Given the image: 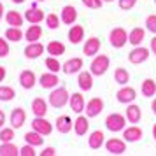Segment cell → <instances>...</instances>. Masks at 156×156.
Segmentation results:
<instances>
[{
	"label": "cell",
	"mask_w": 156,
	"mask_h": 156,
	"mask_svg": "<svg viewBox=\"0 0 156 156\" xmlns=\"http://www.w3.org/2000/svg\"><path fill=\"white\" fill-rule=\"evenodd\" d=\"M25 121H27V112L23 111L21 107L12 109V112H11V125H12V128H14V130L21 128L23 125H25Z\"/></svg>",
	"instance_id": "obj_20"
},
{
	"label": "cell",
	"mask_w": 156,
	"mask_h": 156,
	"mask_svg": "<svg viewBox=\"0 0 156 156\" xmlns=\"http://www.w3.org/2000/svg\"><path fill=\"white\" fill-rule=\"evenodd\" d=\"M83 4L88 9H100L102 4H104V0H83Z\"/></svg>",
	"instance_id": "obj_44"
},
{
	"label": "cell",
	"mask_w": 156,
	"mask_h": 156,
	"mask_svg": "<svg viewBox=\"0 0 156 156\" xmlns=\"http://www.w3.org/2000/svg\"><path fill=\"white\" fill-rule=\"evenodd\" d=\"M23 21H25V16H21V12H18V11L5 12V23L9 27H21Z\"/></svg>",
	"instance_id": "obj_30"
},
{
	"label": "cell",
	"mask_w": 156,
	"mask_h": 156,
	"mask_svg": "<svg viewBox=\"0 0 156 156\" xmlns=\"http://www.w3.org/2000/svg\"><path fill=\"white\" fill-rule=\"evenodd\" d=\"M125 116H126V121H130L132 125H137L139 121L142 119V109L137 104H128L126 111H125Z\"/></svg>",
	"instance_id": "obj_16"
},
{
	"label": "cell",
	"mask_w": 156,
	"mask_h": 156,
	"mask_svg": "<svg viewBox=\"0 0 156 156\" xmlns=\"http://www.w3.org/2000/svg\"><path fill=\"white\" fill-rule=\"evenodd\" d=\"M25 37H27L28 42H37V41H41V37H42V27H41V23H34L32 27H28Z\"/></svg>",
	"instance_id": "obj_27"
},
{
	"label": "cell",
	"mask_w": 156,
	"mask_h": 156,
	"mask_svg": "<svg viewBox=\"0 0 156 156\" xmlns=\"http://www.w3.org/2000/svg\"><path fill=\"white\" fill-rule=\"evenodd\" d=\"M149 49L153 51V55L156 56V35L153 37V39H151V44H149Z\"/></svg>",
	"instance_id": "obj_46"
},
{
	"label": "cell",
	"mask_w": 156,
	"mask_h": 156,
	"mask_svg": "<svg viewBox=\"0 0 156 156\" xmlns=\"http://www.w3.org/2000/svg\"><path fill=\"white\" fill-rule=\"evenodd\" d=\"M51 107H55V109H62L69 104V91H67V88L63 86H60V88H53V91L49 93V98H48Z\"/></svg>",
	"instance_id": "obj_1"
},
{
	"label": "cell",
	"mask_w": 156,
	"mask_h": 156,
	"mask_svg": "<svg viewBox=\"0 0 156 156\" xmlns=\"http://www.w3.org/2000/svg\"><path fill=\"white\" fill-rule=\"evenodd\" d=\"M151 109H153V114H156V98L153 100V104H151Z\"/></svg>",
	"instance_id": "obj_50"
},
{
	"label": "cell",
	"mask_w": 156,
	"mask_h": 156,
	"mask_svg": "<svg viewBox=\"0 0 156 156\" xmlns=\"http://www.w3.org/2000/svg\"><path fill=\"white\" fill-rule=\"evenodd\" d=\"M153 137H154V140H156V125L153 126Z\"/></svg>",
	"instance_id": "obj_51"
},
{
	"label": "cell",
	"mask_w": 156,
	"mask_h": 156,
	"mask_svg": "<svg viewBox=\"0 0 156 156\" xmlns=\"http://www.w3.org/2000/svg\"><path fill=\"white\" fill-rule=\"evenodd\" d=\"M48 105H49V102H46L44 98L41 97H37V98L32 100V112L35 114V116H46L48 114Z\"/></svg>",
	"instance_id": "obj_26"
},
{
	"label": "cell",
	"mask_w": 156,
	"mask_h": 156,
	"mask_svg": "<svg viewBox=\"0 0 156 156\" xmlns=\"http://www.w3.org/2000/svg\"><path fill=\"white\" fill-rule=\"evenodd\" d=\"M114 81L118 83V84L125 86L130 81V74H128L126 69H123V67H118L116 70H114Z\"/></svg>",
	"instance_id": "obj_35"
},
{
	"label": "cell",
	"mask_w": 156,
	"mask_h": 156,
	"mask_svg": "<svg viewBox=\"0 0 156 156\" xmlns=\"http://www.w3.org/2000/svg\"><path fill=\"white\" fill-rule=\"evenodd\" d=\"M83 39H84V27L77 25V23L70 25V30H69V41H70V44H79Z\"/></svg>",
	"instance_id": "obj_23"
},
{
	"label": "cell",
	"mask_w": 156,
	"mask_h": 156,
	"mask_svg": "<svg viewBox=\"0 0 156 156\" xmlns=\"http://www.w3.org/2000/svg\"><path fill=\"white\" fill-rule=\"evenodd\" d=\"M20 156H37L35 153V146H30V144H25L21 149H20Z\"/></svg>",
	"instance_id": "obj_41"
},
{
	"label": "cell",
	"mask_w": 156,
	"mask_h": 156,
	"mask_svg": "<svg viewBox=\"0 0 156 156\" xmlns=\"http://www.w3.org/2000/svg\"><path fill=\"white\" fill-rule=\"evenodd\" d=\"M16 97L14 88L11 86H0V102H9Z\"/></svg>",
	"instance_id": "obj_36"
},
{
	"label": "cell",
	"mask_w": 156,
	"mask_h": 156,
	"mask_svg": "<svg viewBox=\"0 0 156 156\" xmlns=\"http://www.w3.org/2000/svg\"><path fill=\"white\" fill-rule=\"evenodd\" d=\"M83 69V58L79 56H74V58H69L63 65H62V70L67 74V76H72V74H79Z\"/></svg>",
	"instance_id": "obj_9"
},
{
	"label": "cell",
	"mask_w": 156,
	"mask_h": 156,
	"mask_svg": "<svg viewBox=\"0 0 156 156\" xmlns=\"http://www.w3.org/2000/svg\"><path fill=\"white\" fill-rule=\"evenodd\" d=\"M5 76H7V70H5V67H2V65H0V83H4Z\"/></svg>",
	"instance_id": "obj_47"
},
{
	"label": "cell",
	"mask_w": 156,
	"mask_h": 156,
	"mask_svg": "<svg viewBox=\"0 0 156 156\" xmlns=\"http://www.w3.org/2000/svg\"><path fill=\"white\" fill-rule=\"evenodd\" d=\"M25 142L27 144H30V146H42L44 144V135H41L39 132H35V130H32V132H28V133H25Z\"/></svg>",
	"instance_id": "obj_32"
},
{
	"label": "cell",
	"mask_w": 156,
	"mask_h": 156,
	"mask_svg": "<svg viewBox=\"0 0 156 156\" xmlns=\"http://www.w3.org/2000/svg\"><path fill=\"white\" fill-rule=\"evenodd\" d=\"M140 93L147 98H153L156 95V81L154 79H144L142 81V86H140Z\"/></svg>",
	"instance_id": "obj_29"
},
{
	"label": "cell",
	"mask_w": 156,
	"mask_h": 156,
	"mask_svg": "<svg viewBox=\"0 0 156 156\" xmlns=\"http://www.w3.org/2000/svg\"><path fill=\"white\" fill-rule=\"evenodd\" d=\"M146 28H147L153 35H156V14H149L147 18H146Z\"/></svg>",
	"instance_id": "obj_40"
},
{
	"label": "cell",
	"mask_w": 156,
	"mask_h": 156,
	"mask_svg": "<svg viewBox=\"0 0 156 156\" xmlns=\"http://www.w3.org/2000/svg\"><path fill=\"white\" fill-rule=\"evenodd\" d=\"M9 55V41L0 37V58H5Z\"/></svg>",
	"instance_id": "obj_42"
},
{
	"label": "cell",
	"mask_w": 156,
	"mask_h": 156,
	"mask_svg": "<svg viewBox=\"0 0 156 156\" xmlns=\"http://www.w3.org/2000/svg\"><path fill=\"white\" fill-rule=\"evenodd\" d=\"M44 51H46V48H44L42 44L39 42H28V46L25 48V58H28V60H35V58H39L41 55H44Z\"/></svg>",
	"instance_id": "obj_15"
},
{
	"label": "cell",
	"mask_w": 156,
	"mask_h": 156,
	"mask_svg": "<svg viewBox=\"0 0 156 156\" xmlns=\"http://www.w3.org/2000/svg\"><path fill=\"white\" fill-rule=\"evenodd\" d=\"M69 105L76 114H81L86 109V100L81 93H72L70 98H69Z\"/></svg>",
	"instance_id": "obj_17"
},
{
	"label": "cell",
	"mask_w": 156,
	"mask_h": 156,
	"mask_svg": "<svg viewBox=\"0 0 156 156\" xmlns=\"http://www.w3.org/2000/svg\"><path fill=\"white\" fill-rule=\"evenodd\" d=\"M37 2H46V0H37Z\"/></svg>",
	"instance_id": "obj_54"
},
{
	"label": "cell",
	"mask_w": 156,
	"mask_h": 156,
	"mask_svg": "<svg viewBox=\"0 0 156 156\" xmlns=\"http://www.w3.org/2000/svg\"><path fill=\"white\" fill-rule=\"evenodd\" d=\"M12 2H14V4H23L25 0H12Z\"/></svg>",
	"instance_id": "obj_52"
},
{
	"label": "cell",
	"mask_w": 156,
	"mask_h": 156,
	"mask_svg": "<svg viewBox=\"0 0 156 156\" xmlns=\"http://www.w3.org/2000/svg\"><path fill=\"white\" fill-rule=\"evenodd\" d=\"M118 2H119V9H123V11H130L137 4V0H118Z\"/></svg>",
	"instance_id": "obj_43"
},
{
	"label": "cell",
	"mask_w": 156,
	"mask_h": 156,
	"mask_svg": "<svg viewBox=\"0 0 156 156\" xmlns=\"http://www.w3.org/2000/svg\"><path fill=\"white\" fill-rule=\"evenodd\" d=\"M104 139H105V135H104L102 130H95V132H91V133H90V139H88V146H90V149L98 151V149L104 146Z\"/></svg>",
	"instance_id": "obj_24"
},
{
	"label": "cell",
	"mask_w": 156,
	"mask_h": 156,
	"mask_svg": "<svg viewBox=\"0 0 156 156\" xmlns=\"http://www.w3.org/2000/svg\"><path fill=\"white\" fill-rule=\"evenodd\" d=\"M104 2H114V0H104Z\"/></svg>",
	"instance_id": "obj_53"
},
{
	"label": "cell",
	"mask_w": 156,
	"mask_h": 156,
	"mask_svg": "<svg viewBox=\"0 0 156 156\" xmlns=\"http://www.w3.org/2000/svg\"><path fill=\"white\" fill-rule=\"evenodd\" d=\"M14 139V128H0V142H12Z\"/></svg>",
	"instance_id": "obj_39"
},
{
	"label": "cell",
	"mask_w": 156,
	"mask_h": 156,
	"mask_svg": "<svg viewBox=\"0 0 156 156\" xmlns=\"http://www.w3.org/2000/svg\"><path fill=\"white\" fill-rule=\"evenodd\" d=\"M20 84H21L23 90H32L34 86L37 84V77L32 70H23L20 74Z\"/></svg>",
	"instance_id": "obj_21"
},
{
	"label": "cell",
	"mask_w": 156,
	"mask_h": 156,
	"mask_svg": "<svg viewBox=\"0 0 156 156\" xmlns=\"http://www.w3.org/2000/svg\"><path fill=\"white\" fill-rule=\"evenodd\" d=\"M46 51L49 56H62L65 53V44L60 42V41H51L48 46H46Z\"/></svg>",
	"instance_id": "obj_31"
},
{
	"label": "cell",
	"mask_w": 156,
	"mask_h": 156,
	"mask_svg": "<svg viewBox=\"0 0 156 156\" xmlns=\"http://www.w3.org/2000/svg\"><path fill=\"white\" fill-rule=\"evenodd\" d=\"M109 42H111V46L116 48V49L125 48V44L128 42L126 30L123 28V27H116V28H112L111 30V34H109Z\"/></svg>",
	"instance_id": "obj_3"
},
{
	"label": "cell",
	"mask_w": 156,
	"mask_h": 156,
	"mask_svg": "<svg viewBox=\"0 0 156 156\" xmlns=\"http://www.w3.org/2000/svg\"><path fill=\"white\" fill-rule=\"evenodd\" d=\"M5 39H7L9 42H20L23 39V32L20 27H9L5 30Z\"/></svg>",
	"instance_id": "obj_34"
},
{
	"label": "cell",
	"mask_w": 156,
	"mask_h": 156,
	"mask_svg": "<svg viewBox=\"0 0 156 156\" xmlns=\"http://www.w3.org/2000/svg\"><path fill=\"white\" fill-rule=\"evenodd\" d=\"M149 58V49L142 48V46H135L133 49L128 53V62L133 65H140Z\"/></svg>",
	"instance_id": "obj_5"
},
{
	"label": "cell",
	"mask_w": 156,
	"mask_h": 156,
	"mask_svg": "<svg viewBox=\"0 0 156 156\" xmlns=\"http://www.w3.org/2000/svg\"><path fill=\"white\" fill-rule=\"evenodd\" d=\"M105 149H107V153H111V154H123V153H126V140L109 139L105 142Z\"/></svg>",
	"instance_id": "obj_11"
},
{
	"label": "cell",
	"mask_w": 156,
	"mask_h": 156,
	"mask_svg": "<svg viewBox=\"0 0 156 156\" xmlns=\"http://www.w3.org/2000/svg\"><path fill=\"white\" fill-rule=\"evenodd\" d=\"M116 98H118V102L119 104H132L135 98H137V91H135L132 86H121L119 90H118V93H116Z\"/></svg>",
	"instance_id": "obj_7"
},
{
	"label": "cell",
	"mask_w": 156,
	"mask_h": 156,
	"mask_svg": "<svg viewBox=\"0 0 156 156\" xmlns=\"http://www.w3.org/2000/svg\"><path fill=\"white\" fill-rule=\"evenodd\" d=\"M5 125V112L4 111H0V128Z\"/></svg>",
	"instance_id": "obj_48"
},
{
	"label": "cell",
	"mask_w": 156,
	"mask_h": 156,
	"mask_svg": "<svg viewBox=\"0 0 156 156\" xmlns=\"http://www.w3.org/2000/svg\"><path fill=\"white\" fill-rule=\"evenodd\" d=\"M25 20L30 25H34V23H41L42 20H46V14H44L42 9H39L35 4H32V7L28 11H25Z\"/></svg>",
	"instance_id": "obj_14"
},
{
	"label": "cell",
	"mask_w": 156,
	"mask_h": 156,
	"mask_svg": "<svg viewBox=\"0 0 156 156\" xmlns=\"http://www.w3.org/2000/svg\"><path fill=\"white\" fill-rule=\"evenodd\" d=\"M39 84H41V88H44V90H53V88H56V86L60 84V79H58L56 72H46V74H41Z\"/></svg>",
	"instance_id": "obj_10"
},
{
	"label": "cell",
	"mask_w": 156,
	"mask_h": 156,
	"mask_svg": "<svg viewBox=\"0 0 156 156\" xmlns=\"http://www.w3.org/2000/svg\"><path fill=\"white\" fill-rule=\"evenodd\" d=\"M41 156H56V149L55 147H44L41 151Z\"/></svg>",
	"instance_id": "obj_45"
},
{
	"label": "cell",
	"mask_w": 156,
	"mask_h": 156,
	"mask_svg": "<svg viewBox=\"0 0 156 156\" xmlns=\"http://www.w3.org/2000/svg\"><path fill=\"white\" fill-rule=\"evenodd\" d=\"M44 63H46V69L49 72H60L62 70V63L58 62V56H48Z\"/></svg>",
	"instance_id": "obj_37"
},
{
	"label": "cell",
	"mask_w": 156,
	"mask_h": 156,
	"mask_svg": "<svg viewBox=\"0 0 156 156\" xmlns=\"http://www.w3.org/2000/svg\"><path fill=\"white\" fill-rule=\"evenodd\" d=\"M60 23H62L60 16H56L55 12H51V14L46 16V27H48V28L56 30V28H60Z\"/></svg>",
	"instance_id": "obj_38"
},
{
	"label": "cell",
	"mask_w": 156,
	"mask_h": 156,
	"mask_svg": "<svg viewBox=\"0 0 156 156\" xmlns=\"http://www.w3.org/2000/svg\"><path fill=\"white\" fill-rule=\"evenodd\" d=\"M32 130H35V132H39L41 135H51V132H53V125H51L49 121L46 119V118H41V116H35V119L32 121Z\"/></svg>",
	"instance_id": "obj_6"
},
{
	"label": "cell",
	"mask_w": 156,
	"mask_h": 156,
	"mask_svg": "<svg viewBox=\"0 0 156 156\" xmlns=\"http://www.w3.org/2000/svg\"><path fill=\"white\" fill-rule=\"evenodd\" d=\"M4 12H5V9H4V4L0 2V21H2V18H4Z\"/></svg>",
	"instance_id": "obj_49"
},
{
	"label": "cell",
	"mask_w": 156,
	"mask_h": 156,
	"mask_svg": "<svg viewBox=\"0 0 156 156\" xmlns=\"http://www.w3.org/2000/svg\"><path fill=\"white\" fill-rule=\"evenodd\" d=\"M77 84L83 91H90L93 88V74L91 72H79V77H77Z\"/></svg>",
	"instance_id": "obj_25"
},
{
	"label": "cell",
	"mask_w": 156,
	"mask_h": 156,
	"mask_svg": "<svg viewBox=\"0 0 156 156\" xmlns=\"http://www.w3.org/2000/svg\"><path fill=\"white\" fill-rule=\"evenodd\" d=\"M102 111H104V100L102 98L95 97V98H91L90 102H86L84 112H86L88 118H97L98 114H102Z\"/></svg>",
	"instance_id": "obj_8"
},
{
	"label": "cell",
	"mask_w": 156,
	"mask_h": 156,
	"mask_svg": "<svg viewBox=\"0 0 156 156\" xmlns=\"http://www.w3.org/2000/svg\"><path fill=\"white\" fill-rule=\"evenodd\" d=\"M77 9L74 7V5H65L63 9H62V16H60V20H62V23L63 25H67V27H70V25H74V23L77 21Z\"/></svg>",
	"instance_id": "obj_12"
},
{
	"label": "cell",
	"mask_w": 156,
	"mask_h": 156,
	"mask_svg": "<svg viewBox=\"0 0 156 156\" xmlns=\"http://www.w3.org/2000/svg\"><path fill=\"white\" fill-rule=\"evenodd\" d=\"M74 132H76V135H79V137H84V135L90 132V121H88V116H81V114H79L77 119L74 121Z\"/></svg>",
	"instance_id": "obj_19"
},
{
	"label": "cell",
	"mask_w": 156,
	"mask_h": 156,
	"mask_svg": "<svg viewBox=\"0 0 156 156\" xmlns=\"http://www.w3.org/2000/svg\"><path fill=\"white\" fill-rule=\"evenodd\" d=\"M144 37H146V30L140 28V27H135L128 34V42L132 44V46H140L142 41H144Z\"/></svg>",
	"instance_id": "obj_28"
},
{
	"label": "cell",
	"mask_w": 156,
	"mask_h": 156,
	"mask_svg": "<svg viewBox=\"0 0 156 156\" xmlns=\"http://www.w3.org/2000/svg\"><path fill=\"white\" fill-rule=\"evenodd\" d=\"M109 65H111V60H109L107 55H95L91 60V65H90V69H91L90 72L93 76L100 77V76H104L109 70Z\"/></svg>",
	"instance_id": "obj_2"
},
{
	"label": "cell",
	"mask_w": 156,
	"mask_h": 156,
	"mask_svg": "<svg viewBox=\"0 0 156 156\" xmlns=\"http://www.w3.org/2000/svg\"><path fill=\"white\" fill-rule=\"evenodd\" d=\"M55 128L60 133H69L70 130H74V121L69 116H58L56 121H55Z\"/></svg>",
	"instance_id": "obj_22"
},
{
	"label": "cell",
	"mask_w": 156,
	"mask_h": 156,
	"mask_svg": "<svg viewBox=\"0 0 156 156\" xmlns=\"http://www.w3.org/2000/svg\"><path fill=\"white\" fill-rule=\"evenodd\" d=\"M100 48H102V42H100L98 37H90L88 41L84 42L83 46V53H84L86 56H95V55H98Z\"/></svg>",
	"instance_id": "obj_13"
},
{
	"label": "cell",
	"mask_w": 156,
	"mask_h": 156,
	"mask_svg": "<svg viewBox=\"0 0 156 156\" xmlns=\"http://www.w3.org/2000/svg\"><path fill=\"white\" fill-rule=\"evenodd\" d=\"M0 156H20V147L12 142H2Z\"/></svg>",
	"instance_id": "obj_33"
},
{
	"label": "cell",
	"mask_w": 156,
	"mask_h": 156,
	"mask_svg": "<svg viewBox=\"0 0 156 156\" xmlns=\"http://www.w3.org/2000/svg\"><path fill=\"white\" fill-rule=\"evenodd\" d=\"M154 4H156V0H154Z\"/></svg>",
	"instance_id": "obj_55"
},
{
	"label": "cell",
	"mask_w": 156,
	"mask_h": 156,
	"mask_svg": "<svg viewBox=\"0 0 156 156\" xmlns=\"http://www.w3.org/2000/svg\"><path fill=\"white\" fill-rule=\"evenodd\" d=\"M125 123H126V116H123V114H118V112H112L109 114L105 118V126L109 132H121V130H125Z\"/></svg>",
	"instance_id": "obj_4"
},
{
	"label": "cell",
	"mask_w": 156,
	"mask_h": 156,
	"mask_svg": "<svg viewBox=\"0 0 156 156\" xmlns=\"http://www.w3.org/2000/svg\"><path fill=\"white\" fill-rule=\"evenodd\" d=\"M144 137V132H142V128L135 126V125H132V126H128L123 130V139L126 142H139Z\"/></svg>",
	"instance_id": "obj_18"
}]
</instances>
